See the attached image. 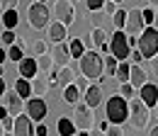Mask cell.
I'll return each mask as SVG.
<instances>
[{"instance_id":"cell-16","label":"cell","mask_w":158,"mask_h":136,"mask_svg":"<svg viewBox=\"0 0 158 136\" xmlns=\"http://www.w3.org/2000/svg\"><path fill=\"white\" fill-rule=\"evenodd\" d=\"M83 97H85V105L90 107V109H95V107H100L102 105V88L100 85H90L85 93H83Z\"/></svg>"},{"instance_id":"cell-2","label":"cell","mask_w":158,"mask_h":136,"mask_svg":"<svg viewBox=\"0 0 158 136\" xmlns=\"http://www.w3.org/2000/svg\"><path fill=\"white\" fill-rule=\"evenodd\" d=\"M105 117H107L110 124H119L122 126L127 122V117H129V102L122 95H112L107 100V105H105Z\"/></svg>"},{"instance_id":"cell-13","label":"cell","mask_w":158,"mask_h":136,"mask_svg":"<svg viewBox=\"0 0 158 136\" xmlns=\"http://www.w3.org/2000/svg\"><path fill=\"white\" fill-rule=\"evenodd\" d=\"M51 58H54V66H68L71 63V54H68V44L66 41H59V44H54V49H51Z\"/></svg>"},{"instance_id":"cell-43","label":"cell","mask_w":158,"mask_h":136,"mask_svg":"<svg viewBox=\"0 0 158 136\" xmlns=\"http://www.w3.org/2000/svg\"><path fill=\"white\" fill-rule=\"evenodd\" d=\"M107 126H110V122H100V124H98L100 131H107Z\"/></svg>"},{"instance_id":"cell-20","label":"cell","mask_w":158,"mask_h":136,"mask_svg":"<svg viewBox=\"0 0 158 136\" xmlns=\"http://www.w3.org/2000/svg\"><path fill=\"white\" fill-rule=\"evenodd\" d=\"M56 131H59V136H76V124H73V119H71V117H59Z\"/></svg>"},{"instance_id":"cell-33","label":"cell","mask_w":158,"mask_h":136,"mask_svg":"<svg viewBox=\"0 0 158 136\" xmlns=\"http://www.w3.org/2000/svg\"><path fill=\"white\" fill-rule=\"evenodd\" d=\"M153 15H156L153 7H143V10H141V17H143V24H146V27L153 24Z\"/></svg>"},{"instance_id":"cell-35","label":"cell","mask_w":158,"mask_h":136,"mask_svg":"<svg viewBox=\"0 0 158 136\" xmlns=\"http://www.w3.org/2000/svg\"><path fill=\"white\" fill-rule=\"evenodd\" d=\"M102 5H105V0H85V7H88L90 12H100Z\"/></svg>"},{"instance_id":"cell-40","label":"cell","mask_w":158,"mask_h":136,"mask_svg":"<svg viewBox=\"0 0 158 136\" xmlns=\"http://www.w3.org/2000/svg\"><path fill=\"white\" fill-rule=\"evenodd\" d=\"M34 136H49V129H46V124H44V122H39V124H37Z\"/></svg>"},{"instance_id":"cell-55","label":"cell","mask_w":158,"mask_h":136,"mask_svg":"<svg viewBox=\"0 0 158 136\" xmlns=\"http://www.w3.org/2000/svg\"><path fill=\"white\" fill-rule=\"evenodd\" d=\"M112 2H117V5H119V2H122V0H112Z\"/></svg>"},{"instance_id":"cell-39","label":"cell","mask_w":158,"mask_h":136,"mask_svg":"<svg viewBox=\"0 0 158 136\" xmlns=\"http://www.w3.org/2000/svg\"><path fill=\"white\" fill-rule=\"evenodd\" d=\"M17 7V0H0V12L5 10H15Z\"/></svg>"},{"instance_id":"cell-27","label":"cell","mask_w":158,"mask_h":136,"mask_svg":"<svg viewBox=\"0 0 158 136\" xmlns=\"http://www.w3.org/2000/svg\"><path fill=\"white\" fill-rule=\"evenodd\" d=\"M90 44H93L95 49H100L102 44H107V34H105L102 27H95V29L90 32Z\"/></svg>"},{"instance_id":"cell-54","label":"cell","mask_w":158,"mask_h":136,"mask_svg":"<svg viewBox=\"0 0 158 136\" xmlns=\"http://www.w3.org/2000/svg\"><path fill=\"white\" fill-rule=\"evenodd\" d=\"M156 117H158V102H156Z\"/></svg>"},{"instance_id":"cell-6","label":"cell","mask_w":158,"mask_h":136,"mask_svg":"<svg viewBox=\"0 0 158 136\" xmlns=\"http://www.w3.org/2000/svg\"><path fill=\"white\" fill-rule=\"evenodd\" d=\"M27 19H29L32 29H44L49 24V7L44 2H32L27 7Z\"/></svg>"},{"instance_id":"cell-14","label":"cell","mask_w":158,"mask_h":136,"mask_svg":"<svg viewBox=\"0 0 158 136\" xmlns=\"http://www.w3.org/2000/svg\"><path fill=\"white\" fill-rule=\"evenodd\" d=\"M37 73H39V68H37V58L24 56L20 63H17V78H27V80H29V78H34Z\"/></svg>"},{"instance_id":"cell-4","label":"cell","mask_w":158,"mask_h":136,"mask_svg":"<svg viewBox=\"0 0 158 136\" xmlns=\"http://www.w3.org/2000/svg\"><path fill=\"white\" fill-rule=\"evenodd\" d=\"M136 49L141 51L143 58H151L158 54V29L156 27H146L136 39Z\"/></svg>"},{"instance_id":"cell-21","label":"cell","mask_w":158,"mask_h":136,"mask_svg":"<svg viewBox=\"0 0 158 136\" xmlns=\"http://www.w3.org/2000/svg\"><path fill=\"white\" fill-rule=\"evenodd\" d=\"M29 85H32V95H37V97H44L49 93V88H51V83L46 78H37V76H34V80Z\"/></svg>"},{"instance_id":"cell-7","label":"cell","mask_w":158,"mask_h":136,"mask_svg":"<svg viewBox=\"0 0 158 136\" xmlns=\"http://www.w3.org/2000/svg\"><path fill=\"white\" fill-rule=\"evenodd\" d=\"M73 107H76V114H73L76 131H80V129L90 131V129L95 126V117H93V109H90L85 102H78V105H73Z\"/></svg>"},{"instance_id":"cell-18","label":"cell","mask_w":158,"mask_h":136,"mask_svg":"<svg viewBox=\"0 0 158 136\" xmlns=\"http://www.w3.org/2000/svg\"><path fill=\"white\" fill-rule=\"evenodd\" d=\"M5 100H7V114L10 117H17L22 112V107H24V100H22L17 93H5Z\"/></svg>"},{"instance_id":"cell-53","label":"cell","mask_w":158,"mask_h":136,"mask_svg":"<svg viewBox=\"0 0 158 136\" xmlns=\"http://www.w3.org/2000/svg\"><path fill=\"white\" fill-rule=\"evenodd\" d=\"M34 2H44V5H46V0H34Z\"/></svg>"},{"instance_id":"cell-3","label":"cell","mask_w":158,"mask_h":136,"mask_svg":"<svg viewBox=\"0 0 158 136\" xmlns=\"http://www.w3.org/2000/svg\"><path fill=\"white\" fill-rule=\"evenodd\" d=\"M127 122L131 124V129H134V131L146 129V126H148V122H151L148 107H146L139 97H131V102H129V117H127Z\"/></svg>"},{"instance_id":"cell-12","label":"cell","mask_w":158,"mask_h":136,"mask_svg":"<svg viewBox=\"0 0 158 136\" xmlns=\"http://www.w3.org/2000/svg\"><path fill=\"white\" fill-rule=\"evenodd\" d=\"M139 100H141L146 107H156V102H158V85H153V83L141 85V88H139Z\"/></svg>"},{"instance_id":"cell-49","label":"cell","mask_w":158,"mask_h":136,"mask_svg":"<svg viewBox=\"0 0 158 136\" xmlns=\"http://www.w3.org/2000/svg\"><path fill=\"white\" fill-rule=\"evenodd\" d=\"M151 27H156V29H158V12L153 15V24H151Z\"/></svg>"},{"instance_id":"cell-44","label":"cell","mask_w":158,"mask_h":136,"mask_svg":"<svg viewBox=\"0 0 158 136\" xmlns=\"http://www.w3.org/2000/svg\"><path fill=\"white\" fill-rule=\"evenodd\" d=\"M90 136H105V131H100V129H90Z\"/></svg>"},{"instance_id":"cell-8","label":"cell","mask_w":158,"mask_h":136,"mask_svg":"<svg viewBox=\"0 0 158 136\" xmlns=\"http://www.w3.org/2000/svg\"><path fill=\"white\" fill-rule=\"evenodd\" d=\"M54 15L56 22L71 27L76 22V7H73V0H54Z\"/></svg>"},{"instance_id":"cell-31","label":"cell","mask_w":158,"mask_h":136,"mask_svg":"<svg viewBox=\"0 0 158 136\" xmlns=\"http://www.w3.org/2000/svg\"><path fill=\"white\" fill-rule=\"evenodd\" d=\"M0 41H2L5 46H12V44L17 41V37H15V29H5V32L0 34Z\"/></svg>"},{"instance_id":"cell-50","label":"cell","mask_w":158,"mask_h":136,"mask_svg":"<svg viewBox=\"0 0 158 136\" xmlns=\"http://www.w3.org/2000/svg\"><path fill=\"white\" fill-rule=\"evenodd\" d=\"M151 7H153V10L158 12V0H151Z\"/></svg>"},{"instance_id":"cell-28","label":"cell","mask_w":158,"mask_h":136,"mask_svg":"<svg viewBox=\"0 0 158 136\" xmlns=\"http://www.w3.org/2000/svg\"><path fill=\"white\" fill-rule=\"evenodd\" d=\"M37 68H39V73H49V71L54 68V58H51V54H41V56H37Z\"/></svg>"},{"instance_id":"cell-15","label":"cell","mask_w":158,"mask_h":136,"mask_svg":"<svg viewBox=\"0 0 158 136\" xmlns=\"http://www.w3.org/2000/svg\"><path fill=\"white\" fill-rule=\"evenodd\" d=\"M148 83V73L139 66V63H134V66H129V85L134 88V90H139L141 85H146Z\"/></svg>"},{"instance_id":"cell-46","label":"cell","mask_w":158,"mask_h":136,"mask_svg":"<svg viewBox=\"0 0 158 136\" xmlns=\"http://www.w3.org/2000/svg\"><path fill=\"white\" fill-rule=\"evenodd\" d=\"M5 61H7V51H2V49H0V63H5Z\"/></svg>"},{"instance_id":"cell-37","label":"cell","mask_w":158,"mask_h":136,"mask_svg":"<svg viewBox=\"0 0 158 136\" xmlns=\"http://www.w3.org/2000/svg\"><path fill=\"white\" fill-rule=\"evenodd\" d=\"M34 54H37V56H41V54H49V44L39 39V41L34 44Z\"/></svg>"},{"instance_id":"cell-17","label":"cell","mask_w":158,"mask_h":136,"mask_svg":"<svg viewBox=\"0 0 158 136\" xmlns=\"http://www.w3.org/2000/svg\"><path fill=\"white\" fill-rule=\"evenodd\" d=\"M76 80V71H73V66L68 63V66H61L59 71H56V85L59 88H66V85H71Z\"/></svg>"},{"instance_id":"cell-22","label":"cell","mask_w":158,"mask_h":136,"mask_svg":"<svg viewBox=\"0 0 158 136\" xmlns=\"http://www.w3.org/2000/svg\"><path fill=\"white\" fill-rule=\"evenodd\" d=\"M80 97L83 95H80V90L76 88V83H71V85L63 88V102H66V105H78Z\"/></svg>"},{"instance_id":"cell-52","label":"cell","mask_w":158,"mask_h":136,"mask_svg":"<svg viewBox=\"0 0 158 136\" xmlns=\"http://www.w3.org/2000/svg\"><path fill=\"white\" fill-rule=\"evenodd\" d=\"M2 73H5V71H2V63H0V78H2Z\"/></svg>"},{"instance_id":"cell-47","label":"cell","mask_w":158,"mask_h":136,"mask_svg":"<svg viewBox=\"0 0 158 136\" xmlns=\"http://www.w3.org/2000/svg\"><path fill=\"white\" fill-rule=\"evenodd\" d=\"M5 117H7V107H0V122H2Z\"/></svg>"},{"instance_id":"cell-1","label":"cell","mask_w":158,"mask_h":136,"mask_svg":"<svg viewBox=\"0 0 158 136\" xmlns=\"http://www.w3.org/2000/svg\"><path fill=\"white\" fill-rule=\"evenodd\" d=\"M80 73L88 80H98L102 83V54H98V49H85L80 56Z\"/></svg>"},{"instance_id":"cell-30","label":"cell","mask_w":158,"mask_h":136,"mask_svg":"<svg viewBox=\"0 0 158 136\" xmlns=\"http://www.w3.org/2000/svg\"><path fill=\"white\" fill-rule=\"evenodd\" d=\"M124 22H127V10H119L112 15V24H114V29H124Z\"/></svg>"},{"instance_id":"cell-38","label":"cell","mask_w":158,"mask_h":136,"mask_svg":"<svg viewBox=\"0 0 158 136\" xmlns=\"http://www.w3.org/2000/svg\"><path fill=\"white\" fill-rule=\"evenodd\" d=\"M102 10H105V12H107V15L112 17V15L117 12V2H112V0H105V5H102Z\"/></svg>"},{"instance_id":"cell-48","label":"cell","mask_w":158,"mask_h":136,"mask_svg":"<svg viewBox=\"0 0 158 136\" xmlns=\"http://www.w3.org/2000/svg\"><path fill=\"white\" fill-rule=\"evenodd\" d=\"M148 136H158V126H153V129L148 131Z\"/></svg>"},{"instance_id":"cell-29","label":"cell","mask_w":158,"mask_h":136,"mask_svg":"<svg viewBox=\"0 0 158 136\" xmlns=\"http://www.w3.org/2000/svg\"><path fill=\"white\" fill-rule=\"evenodd\" d=\"M114 78H117L119 83H129V63L119 61V63H117V71H114Z\"/></svg>"},{"instance_id":"cell-24","label":"cell","mask_w":158,"mask_h":136,"mask_svg":"<svg viewBox=\"0 0 158 136\" xmlns=\"http://www.w3.org/2000/svg\"><path fill=\"white\" fill-rule=\"evenodd\" d=\"M0 22L5 24V29H15V27L20 24V15H17V10H5L2 17H0Z\"/></svg>"},{"instance_id":"cell-9","label":"cell","mask_w":158,"mask_h":136,"mask_svg":"<svg viewBox=\"0 0 158 136\" xmlns=\"http://www.w3.org/2000/svg\"><path fill=\"white\" fill-rule=\"evenodd\" d=\"M146 29V24H143V17H141V10H127V22H124V34L127 37H139L141 32Z\"/></svg>"},{"instance_id":"cell-19","label":"cell","mask_w":158,"mask_h":136,"mask_svg":"<svg viewBox=\"0 0 158 136\" xmlns=\"http://www.w3.org/2000/svg\"><path fill=\"white\" fill-rule=\"evenodd\" d=\"M49 39H51L54 44L66 41V39H68V27H66V24H61V22H54V24L49 27Z\"/></svg>"},{"instance_id":"cell-5","label":"cell","mask_w":158,"mask_h":136,"mask_svg":"<svg viewBox=\"0 0 158 136\" xmlns=\"http://www.w3.org/2000/svg\"><path fill=\"white\" fill-rule=\"evenodd\" d=\"M107 49H110V56H114L117 61H127V58H129V51H131L129 37H127L122 29H117V32L112 34V39L107 41Z\"/></svg>"},{"instance_id":"cell-25","label":"cell","mask_w":158,"mask_h":136,"mask_svg":"<svg viewBox=\"0 0 158 136\" xmlns=\"http://www.w3.org/2000/svg\"><path fill=\"white\" fill-rule=\"evenodd\" d=\"M83 51H85V41L83 39H71V44H68V54H71V58H80L83 56Z\"/></svg>"},{"instance_id":"cell-26","label":"cell","mask_w":158,"mask_h":136,"mask_svg":"<svg viewBox=\"0 0 158 136\" xmlns=\"http://www.w3.org/2000/svg\"><path fill=\"white\" fill-rule=\"evenodd\" d=\"M15 93L24 100V97H32V85H29V80L27 78H17V83H15Z\"/></svg>"},{"instance_id":"cell-36","label":"cell","mask_w":158,"mask_h":136,"mask_svg":"<svg viewBox=\"0 0 158 136\" xmlns=\"http://www.w3.org/2000/svg\"><path fill=\"white\" fill-rule=\"evenodd\" d=\"M105 136H124V131H122V126H119V124H110V126H107V131H105Z\"/></svg>"},{"instance_id":"cell-23","label":"cell","mask_w":158,"mask_h":136,"mask_svg":"<svg viewBox=\"0 0 158 136\" xmlns=\"http://www.w3.org/2000/svg\"><path fill=\"white\" fill-rule=\"evenodd\" d=\"M7 58L15 61V63H20L22 58H24V41H22V39H20V41H15V44L7 49Z\"/></svg>"},{"instance_id":"cell-34","label":"cell","mask_w":158,"mask_h":136,"mask_svg":"<svg viewBox=\"0 0 158 136\" xmlns=\"http://www.w3.org/2000/svg\"><path fill=\"white\" fill-rule=\"evenodd\" d=\"M73 83H76V88L80 90V95H83V93L90 88V80H88L85 76H76V80H73Z\"/></svg>"},{"instance_id":"cell-51","label":"cell","mask_w":158,"mask_h":136,"mask_svg":"<svg viewBox=\"0 0 158 136\" xmlns=\"http://www.w3.org/2000/svg\"><path fill=\"white\" fill-rule=\"evenodd\" d=\"M0 136H5V129H2V124H0Z\"/></svg>"},{"instance_id":"cell-42","label":"cell","mask_w":158,"mask_h":136,"mask_svg":"<svg viewBox=\"0 0 158 136\" xmlns=\"http://www.w3.org/2000/svg\"><path fill=\"white\" fill-rule=\"evenodd\" d=\"M148 61H151V73L158 78V54H156V56H151Z\"/></svg>"},{"instance_id":"cell-41","label":"cell","mask_w":158,"mask_h":136,"mask_svg":"<svg viewBox=\"0 0 158 136\" xmlns=\"http://www.w3.org/2000/svg\"><path fill=\"white\" fill-rule=\"evenodd\" d=\"M129 58H131L134 63H139V61H143V56H141V51H139V49H131V51H129Z\"/></svg>"},{"instance_id":"cell-32","label":"cell","mask_w":158,"mask_h":136,"mask_svg":"<svg viewBox=\"0 0 158 136\" xmlns=\"http://www.w3.org/2000/svg\"><path fill=\"white\" fill-rule=\"evenodd\" d=\"M117 95H122L124 100H127V97H134V95H136V90H134L129 83H119V93H117Z\"/></svg>"},{"instance_id":"cell-45","label":"cell","mask_w":158,"mask_h":136,"mask_svg":"<svg viewBox=\"0 0 158 136\" xmlns=\"http://www.w3.org/2000/svg\"><path fill=\"white\" fill-rule=\"evenodd\" d=\"M5 95V78H0V97Z\"/></svg>"},{"instance_id":"cell-11","label":"cell","mask_w":158,"mask_h":136,"mask_svg":"<svg viewBox=\"0 0 158 136\" xmlns=\"http://www.w3.org/2000/svg\"><path fill=\"white\" fill-rule=\"evenodd\" d=\"M10 136H34V126H32V119L27 114H17L12 117V131Z\"/></svg>"},{"instance_id":"cell-10","label":"cell","mask_w":158,"mask_h":136,"mask_svg":"<svg viewBox=\"0 0 158 136\" xmlns=\"http://www.w3.org/2000/svg\"><path fill=\"white\" fill-rule=\"evenodd\" d=\"M24 109H27V117H29L32 122H37V124L44 122V119H46V112H49L44 97H29L27 105H24Z\"/></svg>"}]
</instances>
